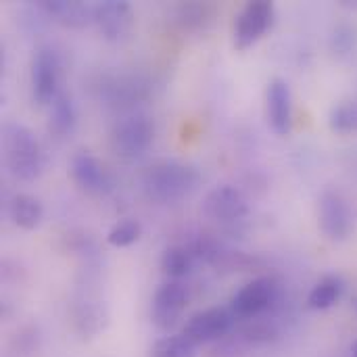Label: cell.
<instances>
[{
    "mask_svg": "<svg viewBox=\"0 0 357 357\" xmlns=\"http://www.w3.org/2000/svg\"><path fill=\"white\" fill-rule=\"evenodd\" d=\"M77 123V111L75 105L71 100L69 94H65L63 90L59 92V96L52 100L50 105V115H48V130L50 134H54L56 138H65L75 130Z\"/></svg>",
    "mask_w": 357,
    "mask_h": 357,
    "instance_id": "17",
    "label": "cell"
},
{
    "mask_svg": "<svg viewBox=\"0 0 357 357\" xmlns=\"http://www.w3.org/2000/svg\"><path fill=\"white\" fill-rule=\"evenodd\" d=\"M234 324H236V316L232 314L230 307H209L190 316L188 322L184 324L182 335L195 345H205L228 337Z\"/></svg>",
    "mask_w": 357,
    "mask_h": 357,
    "instance_id": "6",
    "label": "cell"
},
{
    "mask_svg": "<svg viewBox=\"0 0 357 357\" xmlns=\"http://www.w3.org/2000/svg\"><path fill=\"white\" fill-rule=\"evenodd\" d=\"M199 182V172L180 161H159L142 174V190L146 199L157 205H176L184 201L197 190Z\"/></svg>",
    "mask_w": 357,
    "mask_h": 357,
    "instance_id": "1",
    "label": "cell"
},
{
    "mask_svg": "<svg viewBox=\"0 0 357 357\" xmlns=\"http://www.w3.org/2000/svg\"><path fill=\"white\" fill-rule=\"evenodd\" d=\"M331 128L339 134L357 132V98L345 100L331 111Z\"/></svg>",
    "mask_w": 357,
    "mask_h": 357,
    "instance_id": "23",
    "label": "cell"
},
{
    "mask_svg": "<svg viewBox=\"0 0 357 357\" xmlns=\"http://www.w3.org/2000/svg\"><path fill=\"white\" fill-rule=\"evenodd\" d=\"M8 215H10V220L19 228H23V230H36L40 226L42 218H44V207H42V203L36 197L21 192V195H15L10 199Z\"/></svg>",
    "mask_w": 357,
    "mask_h": 357,
    "instance_id": "18",
    "label": "cell"
},
{
    "mask_svg": "<svg viewBox=\"0 0 357 357\" xmlns=\"http://www.w3.org/2000/svg\"><path fill=\"white\" fill-rule=\"evenodd\" d=\"M320 228L328 241H347L354 230V215L339 192L326 190L320 197Z\"/></svg>",
    "mask_w": 357,
    "mask_h": 357,
    "instance_id": "10",
    "label": "cell"
},
{
    "mask_svg": "<svg viewBox=\"0 0 357 357\" xmlns=\"http://www.w3.org/2000/svg\"><path fill=\"white\" fill-rule=\"evenodd\" d=\"M31 96L38 105L50 107L52 100L59 96L61 88V56L50 46H40L31 59Z\"/></svg>",
    "mask_w": 357,
    "mask_h": 357,
    "instance_id": "4",
    "label": "cell"
},
{
    "mask_svg": "<svg viewBox=\"0 0 357 357\" xmlns=\"http://www.w3.org/2000/svg\"><path fill=\"white\" fill-rule=\"evenodd\" d=\"M268 121L278 136H289L293 128V96L282 77H274L268 84Z\"/></svg>",
    "mask_w": 357,
    "mask_h": 357,
    "instance_id": "14",
    "label": "cell"
},
{
    "mask_svg": "<svg viewBox=\"0 0 357 357\" xmlns=\"http://www.w3.org/2000/svg\"><path fill=\"white\" fill-rule=\"evenodd\" d=\"M140 234H142V226H140V222H138V220L128 218V220L117 222V224L109 230V234H107V243H109L111 247L123 249V247L134 245V243L140 238Z\"/></svg>",
    "mask_w": 357,
    "mask_h": 357,
    "instance_id": "22",
    "label": "cell"
},
{
    "mask_svg": "<svg viewBox=\"0 0 357 357\" xmlns=\"http://www.w3.org/2000/svg\"><path fill=\"white\" fill-rule=\"evenodd\" d=\"M98 90L100 96L111 100V105H130L146 94V84H142L134 75H111L102 77Z\"/></svg>",
    "mask_w": 357,
    "mask_h": 357,
    "instance_id": "16",
    "label": "cell"
},
{
    "mask_svg": "<svg viewBox=\"0 0 357 357\" xmlns=\"http://www.w3.org/2000/svg\"><path fill=\"white\" fill-rule=\"evenodd\" d=\"M195 264H197V257H195L190 247L176 245V247L165 249L163 255H161V270L169 278H184V276H188L192 272Z\"/></svg>",
    "mask_w": 357,
    "mask_h": 357,
    "instance_id": "20",
    "label": "cell"
},
{
    "mask_svg": "<svg viewBox=\"0 0 357 357\" xmlns=\"http://www.w3.org/2000/svg\"><path fill=\"white\" fill-rule=\"evenodd\" d=\"M2 157L10 176L21 182H33L42 174L40 142L23 123L8 121L2 128Z\"/></svg>",
    "mask_w": 357,
    "mask_h": 357,
    "instance_id": "2",
    "label": "cell"
},
{
    "mask_svg": "<svg viewBox=\"0 0 357 357\" xmlns=\"http://www.w3.org/2000/svg\"><path fill=\"white\" fill-rule=\"evenodd\" d=\"M38 8L46 17L71 29H82L94 21V6L79 0H44L38 4Z\"/></svg>",
    "mask_w": 357,
    "mask_h": 357,
    "instance_id": "15",
    "label": "cell"
},
{
    "mask_svg": "<svg viewBox=\"0 0 357 357\" xmlns=\"http://www.w3.org/2000/svg\"><path fill=\"white\" fill-rule=\"evenodd\" d=\"M155 140V123L144 113H128L119 117L109 134L111 151L123 161L140 159Z\"/></svg>",
    "mask_w": 357,
    "mask_h": 357,
    "instance_id": "3",
    "label": "cell"
},
{
    "mask_svg": "<svg viewBox=\"0 0 357 357\" xmlns=\"http://www.w3.org/2000/svg\"><path fill=\"white\" fill-rule=\"evenodd\" d=\"M343 280L339 276H326L322 278L310 293L307 297V305L310 310H316V312H326L331 307H335L343 295Z\"/></svg>",
    "mask_w": 357,
    "mask_h": 357,
    "instance_id": "19",
    "label": "cell"
},
{
    "mask_svg": "<svg viewBox=\"0 0 357 357\" xmlns=\"http://www.w3.org/2000/svg\"><path fill=\"white\" fill-rule=\"evenodd\" d=\"M109 326L107 305L90 291L79 295L73 303V328L82 339H94Z\"/></svg>",
    "mask_w": 357,
    "mask_h": 357,
    "instance_id": "13",
    "label": "cell"
},
{
    "mask_svg": "<svg viewBox=\"0 0 357 357\" xmlns=\"http://www.w3.org/2000/svg\"><path fill=\"white\" fill-rule=\"evenodd\" d=\"M274 4L268 0L247 2L234 23V48L247 50L257 44L274 23Z\"/></svg>",
    "mask_w": 357,
    "mask_h": 357,
    "instance_id": "7",
    "label": "cell"
},
{
    "mask_svg": "<svg viewBox=\"0 0 357 357\" xmlns=\"http://www.w3.org/2000/svg\"><path fill=\"white\" fill-rule=\"evenodd\" d=\"M203 213L205 218L213 222L232 224V222H241L243 218H247L249 203L236 186L222 184L209 190L207 197L203 199Z\"/></svg>",
    "mask_w": 357,
    "mask_h": 357,
    "instance_id": "9",
    "label": "cell"
},
{
    "mask_svg": "<svg viewBox=\"0 0 357 357\" xmlns=\"http://www.w3.org/2000/svg\"><path fill=\"white\" fill-rule=\"evenodd\" d=\"M351 354H354V357H357V341L354 343V347H351Z\"/></svg>",
    "mask_w": 357,
    "mask_h": 357,
    "instance_id": "25",
    "label": "cell"
},
{
    "mask_svg": "<svg viewBox=\"0 0 357 357\" xmlns=\"http://www.w3.org/2000/svg\"><path fill=\"white\" fill-rule=\"evenodd\" d=\"M280 299V287L274 278H255L245 284L230 301L236 320H255L272 310Z\"/></svg>",
    "mask_w": 357,
    "mask_h": 357,
    "instance_id": "5",
    "label": "cell"
},
{
    "mask_svg": "<svg viewBox=\"0 0 357 357\" xmlns=\"http://www.w3.org/2000/svg\"><path fill=\"white\" fill-rule=\"evenodd\" d=\"M71 178L88 195H105V192H109L113 188L111 174L88 151H79V153L73 155V159H71Z\"/></svg>",
    "mask_w": 357,
    "mask_h": 357,
    "instance_id": "12",
    "label": "cell"
},
{
    "mask_svg": "<svg viewBox=\"0 0 357 357\" xmlns=\"http://www.w3.org/2000/svg\"><path fill=\"white\" fill-rule=\"evenodd\" d=\"M331 48L337 56H351L357 50V29L351 25H339L331 38Z\"/></svg>",
    "mask_w": 357,
    "mask_h": 357,
    "instance_id": "24",
    "label": "cell"
},
{
    "mask_svg": "<svg viewBox=\"0 0 357 357\" xmlns=\"http://www.w3.org/2000/svg\"><path fill=\"white\" fill-rule=\"evenodd\" d=\"M151 357H197V345L184 335H169L155 343Z\"/></svg>",
    "mask_w": 357,
    "mask_h": 357,
    "instance_id": "21",
    "label": "cell"
},
{
    "mask_svg": "<svg viewBox=\"0 0 357 357\" xmlns=\"http://www.w3.org/2000/svg\"><path fill=\"white\" fill-rule=\"evenodd\" d=\"M94 23L100 36L109 42H121L130 36L134 25V10L128 2L105 0L94 4Z\"/></svg>",
    "mask_w": 357,
    "mask_h": 357,
    "instance_id": "11",
    "label": "cell"
},
{
    "mask_svg": "<svg viewBox=\"0 0 357 357\" xmlns=\"http://www.w3.org/2000/svg\"><path fill=\"white\" fill-rule=\"evenodd\" d=\"M188 303V291L180 282H165L153 297L151 320L161 333H169L178 326Z\"/></svg>",
    "mask_w": 357,
    "mask_h": 357,
    "instance_id": "8",
    "label": "cell"
}]
</instances>
